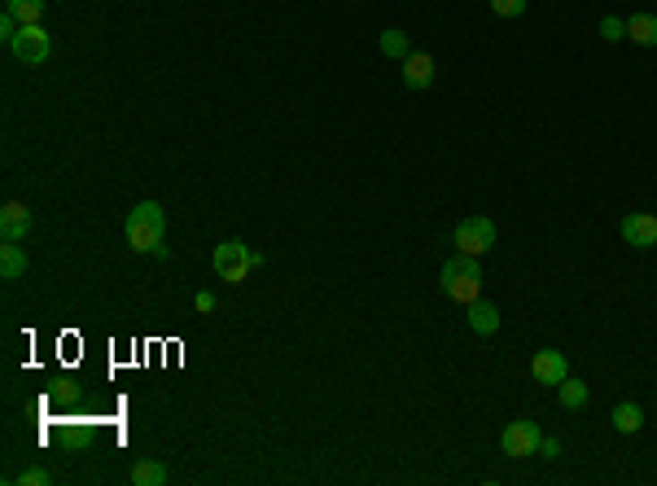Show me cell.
Returning <instances> with one entry per match:
<instances>
[{
  "instance_id": "cell-1",
  "label": "cell",
  "mask_w": 657,
  "mask_h": 486,
  "mask_svg": "<svg viewBox=\"0 0 657 486\" xmlns=\"http://www.w3.org/2000/svg\"><path fill=\"white\" fill-rule=\"evenodd\" d=\"M124 233H127V245H132V250H141V254H154V250L166 242V210L158 202L132 206V215H127Z\"/></svg>"
},
{
  "instance_id": "cell-2",
  "label": "cell",
  "mask_w": 657,
  "mask_h": 486,
  "mask_svg": "<svg viewBox=\"0 0 657 486\" xmlns=\"http://www.w3.org/2000/svg\"><path fill=\"white\" fill-rule=\"evenodd\" d=\"M443 294L460 303V307H469L474 298H482V268H478V259L474 254H456L443 263Z\"/></svg>"
},
{
  "instance_id": "cell-3",
  "label": "cell",
  "mask_w": 657,
  "mask_h": 486,
  "mask_svg": "<svg viewBox=\"0 0 657 486\" xmlns=\"http://www.w3.org/2000/svg\"><path fill=\"white\" fill-rule=\"evenodd\" d=\"M215 272H219V281L242 285L254 272V250L246 242H219L215 245Z\"/></svg>"
},
{
  "instance_id": "cell-4",
  "label": "cell",
  "mask_w": 657,
  "mask_h": 486,
  "mask_svg": "<svg viewBox=\"0 0 657 486\" xmlns=\"http://www.w3.org/2000/svg\"><path fill=\"white\" fill-rule=\"evenodd\" d=\"M452 242L460 254H474V259H482L487 250L495 245V224L487 215H469V219H460L452 233Z\"/></svg>"
},
{
  "instance_id": "cell-5",
  "label": "cell",
  "mask_w": 657,
  "mask_h": 486,
  "mask_svg": "<svg viewBox=\"0 0 657 486\" xmlns=\"http://www.w3.org/2000/svg\"><path fill=\"white\" fill-rule=\"evenodd\" d=\"M9 53H13L18 62H27V66H40V62H48V53H53V36L44 31L40 22L18 27V36L9 40Z\"/></svg>"
},
{
  "instance_id": "cell-6",
  "label": "cell",
  "mask_w": 657,
  "mask_h": 486,
  "mask_svg": "<svg viewBox=\"0 0 657 486\" xmlns=\"http://www.w3.org/2000/svg\"><path fill=\"white\" fill-rule=\"evenodd\" d=\"M539 425L534 421H513V425H504V434H499V447H504V456H513V460H522V456H539Z\"/></svg>"
},
{
  "instance_id": "cell-7",
  "label": "cell",
  "mask_w": 657,
  "mask_h": 486,
  "mask_svg": "<svg viewBox=\"0 0 657 486\" xmlns=\"http://www.w3.org/2000/svg\"><path fill=\"white\" fill-rule=\"evenodd\" d=\"M36 228V215L27 202H4L0 206V237L4 242H27V233Z\"/></svg>"
},
{
  "instance_id": "cell-8",
  "label": "cell",
  "mask_w": 657,
  "mask_h": 486,
  "mask_svg": "<svg viewBox=\"0 0 657 486\" xmlns=\"http://www.w3.org/2000/svg\"><path fill=\"white\" fill-rule=\"evenodd\" d=\"M622 237H627V245H636V250H653L657 245V215H644V210L627 215V219H622Z\"/></svg>"
},
{
  "instance_id": "cell-9",
  "label": "cell",
  "mask_w": 657,
  "mask_h": 486,
  "mask_svg": "<svg viewBox=\"0 0 657 486\" xmlns=\"http://www.w3.org/2000/svg\"><path fill=\"white\" fill-rule=\"evenodd\" d=\"M531 377L539 386H561L566 377H570V364H566V355L561 351H539L531 364Z\"/></svg>"
},
{
  "instance_id": "cell-10",
  "label": "cell",
  "mask_w": 657,
  "mask_h": 486,
  "mask_svg": "<svg viewBox=\"0 0 657 486\" xmlns=\"http://www.w3.org/2000/svg\"><path fill=\"white\" fill-rule=\"evenodd\" d=\"M404 83H408L412 92L430 88V83H434V57H430V53H408V57H404Z\"/></svg>"
},
{
  "instance_id": "cell-11",
  "label": "cell",
  "mask_w": 657,
  "mask_h": 486,
  "mask_svg": "<svg viewBox=\"0 0 657 486\" xmlns=\"http://www.w3.org/2000/svg\"><path fill=\"white\" fill-rule=\"evenodd\" d=\"M469 328L482 333V337H491L495 328H499V307L487 303V298H474V303H469Z\"/></svg>"
},
{
  "instance_id": "cell-12",
  "label": "cell",
  "mask_w": 657,
  "mask_h": 486,
  "mask_svg": "<svg viewBox=\"0 0 657 486\" xmlns=\"http://www.w3.org/2000/svg\"><path fill=\"white\" fill-rule=\"evenodd\" d=\"M627 40L653 48L657 44V13H631V18H627Z\"/></svg>"
},
{
  "instance_id": "cell-13",
  "label": "cell",
  "mask_w": 657,
  "mask_h": 486,
  "mask_svg": "<svg viewBox=\"0 0 657 486\" xmlns=\"http://www.w3.org/2000/svg\"><path fill=\"white\" fill-rule=\"evenodd\" d=\"M27 272V250L18 242H4V254H0V277L4 281H18Z\"/></svg>"
},
{
  "instance_id": "cell-14",
  "label": "cell",
  "mask_w": 657,
  "mask_h": 486,
  "mask_svg": "<svg viewBox=\"0 0 657 486\" xmlns=\"http://www.w3.org/2000/svg\"><path fill=\"white\" fill-rule=\"evenodd\" d=\"M557 399L566 412H578V407H587V381H575V377H566L561 386H557Z\"/></svg>"
},
{
  "instance_id": "cell-15",
  "label": "cell",
  "mask_w": 657,
  "mask_h": 486,
  "mask_svg": "<svg viewBox=\"0 0 657 486\" xmlns=\"http://www.w3.org/2000/svg\"><path fill=\"white\" fill-rule=\"evenodd\" d=\"M377 48H381V57H399V62H404V57H408V53H412L408 36H404L399 27H390V31H381V36H377Z\"/></svg>"
},
{
  "instance_id": "cell-16",
  "label": "cell",
  "mask_w": 657,
  "mask_h": 486,
  "mask_svg": "<svg viewBox=\"0 0 657 486\" xmlns=\"http://www.w3.org/2000/svg\"><path fill=\"white\" fill-rule=\"evenodd\" d=\"M610 421H614L618 434H640V425H644V412H640L636 404H618Z\"/></svg>"
},
{
  "instance_id": "cell-17",
  "label": "cell",
  "mask_w": 657,
  "mask_h": 486,
  "mask_svg": "<svg viewBox=\"0 0 657 486\" xmlns=\"http://www.w3.org/2000/svg\"><path fill=\"white\" fill-rule=\"evenodd\" d=\"M132 482L136 486H163L166 465H158V460H136V465H132Z\"/></svg>"
},
{
  "instance_id": "cell-18",
  "label": "cell",
  "mask_w": 657,
  "mask_h": 486,
  "mask_svg": "<svg viewBox=\"0 0 657 486\" xmlns=\"http://www.w3.org/2000/svg\"><path fill=\"white\" fill-rule=\"evenodd\" d=\"M4 9L22 22V27H31V22H40L44 13V0H4Z\"/></svg>"
},
{
  "instance_id": "cell-19",
  "label": "cell",
  "mask_w": 657,
  "mask_h": 486,
  "mask_svg": "<svg viewBox=\"0 0 657 486\" xmlns=\"http://www.w3.org/2000/svg\"><path fill=\"white\" fill-rule=\"evenodd\" d=\"M13 482H22V486H48L53 478H48V469H40V465H31V469H22Z\"/></svg>"
},
{
  "instance_id": "cell-20",
  "label": "cell",
  "mask_w": 657,
  "mask_h": 486,
  "mask_svg": "<svg viewBox=\"0 0 657 486\" xmlns=\"http://www.w3.org/2000/svg\"><path fill=\"white\" fill-rule=\"evenodd\" d=\"M491 9L499 18H522L526 13V0H491Z\"/></svg>"
},
{
  "instance_id": "cell-21",
  "label": "cell",
  "mask_w": 657,
  "mask_h": 486,
  "mask_svg": "<svg viewBox=\"0 0 657 486\" xmlns=\"http://www.w3.org/2000/svg\"><path fill=\"white\" fill-rule=\"evenodd\" d=\"M601 36H605L610 44H618L622 36H627V22H622V18H601Z\"/></svg>"
},
{
  "instance_id": "cell-22",
  "label": "cell",
  "mask_w": 657,
  "mask_h": 486,
  "mask_svg": "<svg viewBox=\"0 0 657 486\" xmlns=\"http://www.w3.org/2000/svg\"><path fill=\"white\" fill-rule=\"evenodd\" d=\"M193 307H198V311H215V294H206V289H198V294H193Z\"/></svg>"
},
{
  "instance_id": "cell-23",
  "label": "cell",
  "mask_w": 657,
  "mask_h": 486,
  "mask_svg": "<svg viewBox=\"0 0 657 486\" xmlns=\"http://www.w3.org/2000/svg\"><path fill=\"white\" fill-rule=\"evenodd\" d=\"M539 456L557 460V456H561V443H557V439H539Z\"/></svg>"
}]
</instances>
